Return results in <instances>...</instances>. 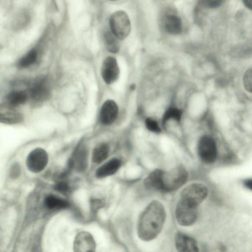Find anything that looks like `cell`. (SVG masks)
I'll return each mask as SVG.
<instances>
[{"label": "cell", "mask_w": 252, "mask_h": 252, "mask_svg": "<svg viewBox=\"0 0 252 252\" xmlns=\"http://www.w3.org/2000/svg\"><path fill=\"white\" fill-rule=\"evenodd\" d=\"M163 171L156 169L151 172L144 180V185L148 189L162 192V176Z\"/></svg>", "instance_id": "obj_15"}, {"label": "cell", "mask_w": 252, "mask_h": 252, "mask_svg": "<svg viewBox=\"0 0 252 252\" xmlns=\"http://www.w3.org/2000/svg\"><path fill=\"white\" fill-rule=\"evenodd\" d=\"M208 189L204 185L194 183L186 187L181 192V200L197 207L207 197Z\"/></svg>", "instance_id": "obj_4"}, {"label": "cell", "mask_w": 252, "mask_h": 252, "mask_svg": "<svg viewBox=\"0 0 252 252\" xmlns=\"http://www.w3.org/2000/svg\"><path fill=\"white\" fill-rule=\"evenodd\" d=\"M120 74L119 67L116 59L113 57H108L104 61L101 68V75L108 84L114 83Z\"/></svg>", "instance_id": "obj_9"}, {"label": "cell", "mask_w": 252, "mask_h": 252, "mask_svg": "<svg viewBox=\"0 0 252 252\" xmlns=\"http://www.w3.org/2000/svg\"><path fill=\"white\" fill-rule=\"evenodd\" d=\"M0 118L1 123L7 124H18L23 120L21 114L15 112L1 113Z\"/></svg>", "instance_id": "obj_21"}, {"label": "cell", "mask_w": 252, "mask_h": 252, "mask_svg": "<svg viewBox=\"0 0 252 252\" xmlns=\"http://www.w3.org/2000/svg\"><path fill=\"white\" fill-rule=\"evenodd\" d=\"M175 245L179 252H198V248L196 241L192 238L183 234L178 233L175 236Z\"/></svg>", "instance_id": "obj_12"}, {"label": "cell", "mask_w": 252, "mask_h": 252, "mask_svg": "<svg viewBox=\"0 0 252 252\" xmlns=\"http://www.w3.org/2000/svg\"><path fill=\"white\" fill-rule=\"evenodd\" d=\"M88 165V150L84 142L80 141L75 148L68 162V169H74L81 172Z\"/></svg>", "instance_id": "obj_7"}, {"label": "cell", "mask_w": 252, "mask_h": 252, "mask_svg": "<svg viewBox=\"0 0 252 252\" xmlns=\"http://www.w3.org/2000/svg\"><path fill=\"white\" fill-rule=\"evenodd\" d=\"M188 179V172L183 166H177L163 172L162 192L176 190L184 185Z\"/></svg>", "instance_id": "obj_2"}, {"label": "cell", "mask_w": 252, "mask_h": 252, "mask_svg": "<svg viewBox=\"0 0 252 252\" xmlns=\"http://www.w3.org/2000/svg\"><path fill=\"white\" fill-rule=\"evenodd\" d=\"M69 186L65 181H60L54 185V189L61 193H66L69 190Z\"/></svg>", "instance_id": "obj_26"}, {"label": "cell", "mask_w": 252, "mask_h": 252, "mask_svg": "<svg viewBox=\"0 0 252 252\" xmlns=\"http://www.w3.org/2000/svg\"><path fill=\"white\" fill-rule=\"evenodd\" d=\"M48 89L42 84L35 85L30 90V96L36 101H42L47 99L49 96Z\"/></svg>", "instance_id": "obj_17"}, {"label": "cell", "mask_w": 252, "mask_h": 252, "mask_svg": "<svg viewBox=\"0 0 252 252\" xmlns=\"http://www.w3.org/2000/svg\"><path fill=\"white\" fill-rule=\"evenodd\" d=\"M21 172L20 166L18 163H14L12 165L10 169L9 175L11 178L15 179L18 178Z\"/></svg>", "instance_id": "obj_27"}, {"label": "cell", "mask_w": 252, "mask_h": 252, "mask_svg": "<svg viewBox=\"0 0 252 252\" xmlns=\"http://www.w3.org/2000/svg\"><path fill=\"white\" fill-rule=\"evenodd\" d=\"M163 26L166 32L171 34H179L182 32L181 20L173 13H168L165 15L163 19Z\"/></svg>", "instance_id": "obj_13"}, {"label": "cell", "mask_w": 252, "mask_h": 252, "mask_svg": "<svg viewBox=\"0 0 252 252\" xmlns=\"http://www.w3.org/2000/svg\"><path fill=\"white\" fill-rule=\"evenodd\" d=\"M95 243L93 236L86 231L81 232L75 237L73 250L75 252H94Z\"/></svg>", "instance_id": "obj_10"}, {"label": "cell", "mask_w": 252, "mask_h": 252, "mask_svg": "<svg viewBox=\"0 0 252 252\" xmlns=\"http://www.w3.org/2000/svg\"><path fill=\"white\" fill-rule=\"evenodd\" d=\"M111 32L119 39H124L129 35L131 24L128 16L123 11L113 13L109 20Z\"/></svg>", "instance_id": "obj_3"}, {"label": "cell", "mask_w": 252, "mask_h": 252, "mask_svg": "<svg viewBox=\"0 0 252 252\" xmlns=\"http://www.w3.org/2000/svg\"><path fill=\"white\" fill-rule=\"evenodd\" d=\"M109 151V146L106 143L99 144L94 149L92 156L93 161L97 164L101 163L107 158Z\"/></svg>", "instance_id": "obj_18"}, {"label": "cell", "mask_w": 252, "mask_h": 252, "mask_svg": "<svg viewBox=\"0 0 252 252\" xmlns=\"http://www.w3.org/2000/svg\"><path fill=\"white\" fill-rule=\"evenodd\" d=\"M243 185L246 188L252 191V179H247L244 180Z\"/></svg>", "instance_id": "obj_30"}, {"label": "cell", "mask_w": 252, "mask_h": 252, "mask_svg": "<svg viewBox=\"0 0 252 252\" xmlns=\"http://www.w3.org/2000/svg\"><path fill=\"white\" fill-rule=\"evenodd\" d=\"M166 218L163 205L154 200L143 211L138 220L137 233L139 238L146 241L155 239L161 231Z\"/></svg>", "instance_id": "obj_1"}, {"label": "cell", "mask_w": 252, "mask_h": 252, "mask_svg": "<svg viewBox=\"0 0 252 252\" xmlns=\"http://www.w3.org/2000/svg\"><path fill=\"white\" fill-rule=\"evenodd\" d=\"M145 125L147 128L152 132L158 133L160 131V128L157 122L151 118H148L145 121Z\"/></svg>", "instance_id": "obj_25"}, {"label": "cell", "mask_w": 252, "mask_h": 252, "mask_svg": "<svg viewBox=\"0 0 252 252\" xmlns=\"http://www.w3.org/2000/svg\"><path fill=\"white\" fill-rule=\"evenodd\" d=\"M198 154L204 162L210 164L215 162L218 156L217 146L215 140L208 135L201 137L198 143Z\"/></svg>", "instance_id": "obj_5"}, {"label": "cell", "mask_w": 252, "mask_h": 252, "mask_svg": "<svg viewBox=\"0 0 252 252\" xmlns=\"http://www.w3.org/2000/svg\"><path fill=\"white\" fill-rule=\"evenodd\" d=\"M121 165L120 159L113 158L99 167L95 172L97 178H103L115 174Z\"/></svg>", "instance_id": "obj_14"}, {"label": "cell", "mask_w": 252, "mask_h": 252, "mask_svg": "<svg viewBox=\"0 0 252 252\" xmlns=\"http://www.w3.org/2000/svg\"><path fill=\"white\" fill-rule=\"evenodd\" d=\"M182 116V111L180 109L175 107H171L167 109L163 115L162 123L164 124L170 119L179 121Z\"/></svg>", "instance_id": "obj_23"}, {"label": "cell", "mask_w": 252, "mask_h": 252, "mask_svg": "<svg viewBox=\"0 0 252 252\" xmlns=\"http://www.w3.org/2000/svg\"><path fill=\"white\" fill-rule=\"evenodd\" d=\"M175 215L180 225H191L195 222L197 218V207L181 199L177 205Z\"/></svg>", "instance_id": "obj_6"}, {"label": "cell", "mask_w": 252, "mask_h": 252, "mask_svg": "<svg viewBox=\"0 0 252 252\" xmlns=\"http://www.w3.org/2000/svg\"><path fill=\"white\" fill-rule=\"evenodd\" d=\"M27 94L22 91L12 92L7 97L8 103L13 106L24 103L27 101Z\"/></svg>", "instance_id": "obj_20"}, {"label": "cell", "mask_w": 252, "mask_h": 252, "mask_svg": "<svg viewBox=\"0 0 252 252\" xmlns=\"http://www.w3.org/2000/svg\"><path fill=\"white\" fill-rule=\"evenodd\" d=\"M90 204L92 210L94 212L102 207L104 205V203L101 199L92 198L90 201Z\"/></svg>", "instance_id": "obj_28"}, {"label": "cell", "mask_w": 252, "mask_h": 252, "mask_svg": "<svg viewBox=\"0 0 252 252\" xmlns=\"http://www.w3.org/2000/svg\"><path fill=\"white\" fill-rule=\"evenodd\" d=\"M48 161V156L43 149L37 148L32 150L28 156L26 165L28 169L33 173H39L46 167Z\"/></svg>", "instance_id": "obj_8"}, {"label": "cell", "mask_w": 252, "mask_h": 252, "mask_svg": "<svg viewBox=\"0 0 252 252\" xmlns=\"http://www.w3.org/2000/svg\"><path fill=\"white\" fill-rule=\"evenodd\" d=\"M243 84L245 89L252 93V67L249 68L244 73Z\"/></svg>", "instance_id": "obj_24"}, {"label": "cell", "mask_w": 252, "mask_h": 252, "mask_svg": "<svg viewBox=\"0 0 252 252\" xmlns=\"http://www.w3.org/2000/svg\"><path fill=\"white\" fill-rule=\"evenodd\" d=\"M118 39L112 32H105L104 40L107 51L112 53H116L119 51L120 46Z\"/></svg>", "instance_id": "obj_19"}, {"label": "cell", "mask_w": 252, "mask_h": 252, "mask_svg": "<svg viewBox=\"0 0 252 252\" xmlns=\"http://www.w3.org/2000/svg\"><path fill=\"white\" fill-rule=\"evenodd\" d=\"M37 58V52L32 49L23 57L18 62V66L21 68H26L33 64Z\"/></svg>", "instance_id": "obj_22"}, {"label": "cell", "mask_w": 252, "mask_h": 252, "mask_svg": "<svg viewBox=\"0 0 252 252\" xmlns=\"http://www.w3.org/2000/svg\"><path fill=\"white\" fill-rule=\"evenodd\" d=\"M112 0V1H114V0Z\"/></svg>", "instance_id": "obj_32"}, {"label": "cell", "mask_w": 252, "mask_h": 252, "mask_svg": "<svg viewBox=\"0 0 252 252\" xmlns=\"http://www.w3.org/2000/svg\"><path fill=\"white\" fill-rule=\"evenodd\" d=\"M243 1L248 8L252 10V0H243Z\"/></svg>", "instance_id": "obj_31"}, {"label": "cell", "mask_w": 252, "mask_h": 252, "mask_svg": "<svg viewBox=\"0 0 252 252\" xmlns=\"http://www.w3.org/2000/svg\"><path fill=\"white\" fill-rule=\"evenodd\" d=\"M118 114V107L112 100H107L104 102L100 112V121L104 125L112 124L116 120Z\"/></svg>", "instance_id": "obj_11"}, {"label": "cell", "mask_w": 252, "mask_h": 252, "mask_svg": "<svg viewBox=\"0 0 252 252\" xmlns=\"http://www.w3.org/2000/svg\"><path fill=\"white\" fill-rule=\"evenodd\" d=\"M45 206L51 210L65 209L69 207V203L65 200L55 195H49L44 200Z\"/></svg>", "instance_id": "obj_16"}, {"label": "cell", "mask_w": 252, "mask_h": 252, "mask_svg": "<svg viewBox=\"0 0 252 252\" xmlns=\"http://www.w3.org/2000/svg\"><path fill=\"white\" fill-rule=\"evenodd\" d=\"M203 4L209 8H216L223 2V0H202Z\"/></svg>", "instance_id": "obj_29"}]
</instances>
